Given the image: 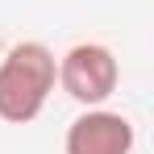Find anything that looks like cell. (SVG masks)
<instances>
[{
	"mask_svg": "<svg viewBox=\"0 0 154 154\" xmlns=\"http://www.w3.org/2000/svg\"><path fill=\"white\" fill-rule=\"evenodd\" d=\"M133 121L108 108H88L67 125L63 154H129L133 150Z\"/></svg>",
	"mask_w": 154,
	"mask_h": 154,
	"instance_id": "cell-3",
	"label": "cell"
},
{
	"mask_svg": "<svg viewBox=\"0 0 154 154\" xmlns=\"http://www.w3.org/2000/svg\"><path fill=\"white\" fill-rule=\"evenodd\" d=\"M58 83L63 92L83 108H96L104 104L117 83H121V67H117V54L100 46V42H79L58 58Z\"/></svg>",
	"mask_w": 154,
	"mask_h": 154,
	"instance_id": "cell-2",
	"label": "cell"
},
{
	"mask_svg": "<svg viewBox=\"0 0 154 154\" xmlns=\"http://www.w3.org/2000/svg\"><path fill=\"white\" fill-rule=\"evenodd\" d=\"M58 83V58L42 42H17L0 58V121L29 125Z\"/></svg>",
	"mask_w": 154,
	"mask_h": 154,
	"instance_id": "cell-1",
	"label": "cell"
}]
</instances>
